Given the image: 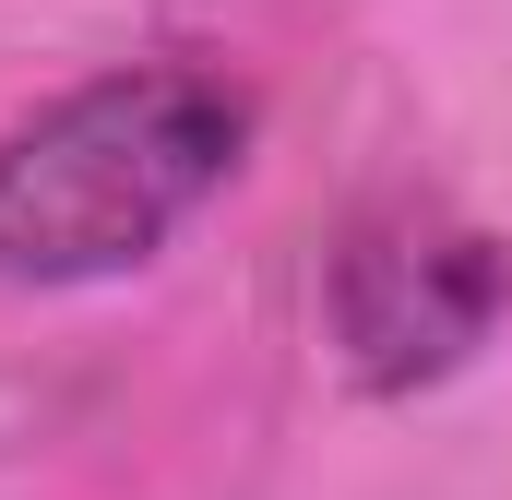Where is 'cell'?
<instances>
[{
  "label": "cell",
  "instance_id": "cell-1",
  "mask_svg": "<svg viewBox=\"0 0 512 500\" xmlns=\"http://www.w3.org/2000/svg\"><path fill=\"white\" fill-rule=\"evenodd\" d=\"M251 155V84L120 60L0 131V286H108L179 239Z\"/></svg>",
  "mask_w": 512,
  "mask_h": 500
},
{
  "label": "cell",
  "instance_id": "cell-2",
  "mask_svg": "<svg viewBox=\"0 0 512 500\" xmlns=\"http://www.w3.org/2000/svg\"><path fill=\"white\" fill-rule=\"evenodd\" d=\"M334 346L358 393H429L453 381L512 310V250L477 239L465 215H429V203H382L358 215L334 250Z\"/></svg>",
  "mask_w": 512,
  "mask_h": 500
}]
</instances>
